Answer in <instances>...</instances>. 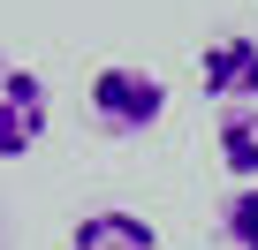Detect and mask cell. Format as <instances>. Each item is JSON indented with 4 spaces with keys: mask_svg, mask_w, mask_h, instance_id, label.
<instances>
[{
    "mask_svg": "<svg viewBox=\"0 0 258 250\" xmlns=\"http://www.w3.org/2000/svg\"><path fill=\"white\" fill-rule=\"evenodd\" d=\"M84 106H91V121H99L106 137H145L152 121L167 114V84L152 68H137V61H106L84 84Z\"/></svg>",
    "mask_w": 258,
    "mask_h": 250,
    "instance_id": "6da1fadb",
    "label": "cell"
},
{
    "mask_svg": "<svg viewBox=\"0 0 258 250\" xmlns=\"http://www.w3.org/2000/svg\"><path fill=\"white\" fill-rule=\"evenodd\" d=\"M46 121H53V91H46V76H38V68H16V61H0V159L38 152Z\"/></svg>",
    "mask_w": 258,
    "mask_h": 250,
    "instance_id": "7a4b0ae2",
    "label": "cell"
},
{
    "mask_svg": "<svg viewBox=\"0 0 258 250\" xmlns=\"http://www.w3.org/2000/svg\"><path fill=\"white\" fill-rule=\"evenodd\" d=\"M213 144H220V167L235 182H258V106H228L220 129H213Z\"/></svg>",
    "mask_w": 258,
    "mask_h": 250,
    "instance_id": "5b68a950",
    "label": "cell"
},
{
    "mask_svg": "<svg viewBox=\"0 0 258 250\" xmlns=\"http://www.w3.org/2000/svg\"><path fill=\"white\" fill-rule=\"evenodd\" d=\"M69 250H160V227L129 205H99L69 227Z\"/></svg>",
    "mask_w": 258,
    "mask_h": 250,
    "instance_id": "277c9868",
    "label": "cell"
},
{
    "mask_svg": "<svg viewBox=\"0 0 258 250\" xmlns=\"http://www.w3.org/2000/svg\"><path fill=\"white\" fill-rule=\"evenodd\" d=\"M198 84H205V99L258 106V38H250V31H220V38H205V53H198Z\"/></svg>",
    "mask_w": 258,
    "mask_h": 250,
    "instance_id": "3957f363",
    "label": "cell"
},
{
    "mask_svg": "<svg viewBox=\"0 0 258 250\" xmlns=\"http://www.w3.org/2000/svg\"><path fill=\"white\" fill-rule=\"evenodd\" d=\"M220 235L228 250H258V182H235L220 197Z\"/></svg>",
    "mask_w": 258,
    "mask_h": 250,
    "instance_id": "8992f818",
    "label": "cell"
}]
</instances>
